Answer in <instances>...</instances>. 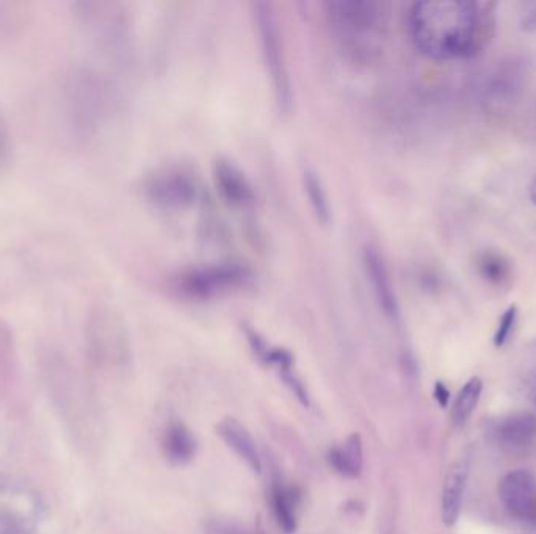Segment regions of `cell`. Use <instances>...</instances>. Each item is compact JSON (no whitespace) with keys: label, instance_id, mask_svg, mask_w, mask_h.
Segmentation results:
<instances>
[{"label":"cell","instance_id":"obj_1","mask_svg":"<svg viewBox=\"0 0 536 534\" xmlns=\"http://www.w3.org/2000/svg\"><path fill=\"white\" fill-rule=\"evenodd\" d=\"M496 27L497 4L491 0H425L410 12L414 45L438 62L480 55L491 45Z\"/></svg>","mask_w":536,"mask_h":534},{"label":"cell","instance_id":"obj_2","mask_svg":"<svg viewBox=\"0 0 536 534\" xmlns=\"http://www.w3.org/2000/svg\"><path fill=\"white\" fill-rule=\"evenodd\" d=\"M328 24L345 51L358 58H372L384 35L381 6L367 0H339L327 4Z\"/></svg>","mask_w":536,"mask_h":534},{"label":"cell","instance_id":"obj_3","mask_svg":"<svg viewBox=\"0 0 536 534\" xmlns=\"http://www.w3.org/2000/svg\"><path fill=\"white\" fill-rule=\"evenodd\" d=\"M254 23L259 35L262 58L266 63L267 74L270 76L271 86L275 90L278 104L282 112H288L292 104L290 77L277 16L271 10V5L264 2L254 4Z\"/></svg>","mask_w":536,"mask_h":534},{"label":"cell","instance_id":"obj_4","mask_svg":"<svg viewBox=\"0 0 536 534\" xmlns=\"http://www.w3.org/2000/svg\"><path fill=\"white\" fill-rule=\"evenodd\" d=\"M503 508L518 522L536 523V479L527 470H514L499 484Z\"/></svg>","mask_w":536,"mask_h":534},{"label":"cell","instance_id":"obj_5","mask_svg":"<svg viewBox=\"0 0 536 534\" xmlns=\"http://www.w3.org/2000/svg\"><path fill=\"white\" fill-rule=\"evenodd\" d=\"M243 281L245 273L238 267H209L182 275L177 281V288L188 297L207 298L238 287Z\"/></svg>","mask_w":536,"mask_h":534},{"label":"cell","instance_id":"obj_6","mask_svg":"<svg viewBox=\"0 0 536 534\" xmlns=\"http://www.w3.org/2000/svg\"><path fill=\"white\" fill-rule=\"evenodd\" d=\"M217 436L225 442L229 448H231L236 455L247 462V466L253 470L254 473H260L262 470V461H260L259 450L256 447L253 436L249 434L248 429L243 427L242 423L238 422V418L234 417H226L223 418L217 428Z\"/></svg>","mask_w":536,"mask_h":534},{"label":"cell","instance_id":"obj_7","mask_svg":"<svg viewBox=\"0 0 536 534\" xmlns=\"http://www.w3.org/2000/svg\"><path fill=\"white\" fill-rule=\"evenodd\" d=\"M364 268H366L367 279L372 286L373 293L379 299L384 314L389 317H397V299H395L394 288L390 282L389 271L384 264L383 256L373 247H366L364 249Z\"/></svg>","mask_w":536,"mask_h":534},{"label":"cell","instance_id":"obj_8","mask_svg":"<svg viewBox=\"0 0 536 534\" xmlns=\"http://www.w3.org/2000/svg\"><path fill=\"white\" fill-rule=\"evenodd\" d=\"M468 477V459H460L455 462L447 472L444 488H442V520L447 527H453L460 518Z\"/></svg>","mask_w":536,"mask_h":534},{"label":"cell","instance_id":"obj_9","mask_svg":"<svg viewBox=\"0 0 536 534\" xmlns=\"http://www.w3.org/2000/svg\"><path fill=\"white\" fill-rule=\"evenodd\" d=\"M162 450L169 466H187L197 455V438L184 423H169L162 438Z\"/></svg>","mask_w":536,"mask_h":534},{"label":"cell","instance_id":"obj_10","mask_svg":"<svg viewBox=\"0 0 536 534\" xmlns=\"http://www.w3.org/2000/svg\"><path fill=\"white\" fill-rule=\"evenodd\" d=\"M328 462L334 472L342 479H356L362 472L364 453H362V438L359 434H351L342 444L334 447L328 453Z\"/></svg>","mask_w":536,"mask_h":534},{"label":"cell","instance_id":"obj_11","mask_svg":"<svg viewBox=\"0 0 536 534\" xmlns=\"http://www.w3.org/2000/svg\"><path fill=\"white\" fill-rule=\"evenodd\" d=\"M271 509L275 514L279 529L286 534L295 533L297 529V505L298 494L292 488L282 484L281 479H275L270 489Z\"/></svg>","mask_w":536,"mask_h":534},{"label":"cell","instance_id":"obj_12","mask_svg":"<svg viewBox=\"0 0 536 534\" xmlns=\"http://www.w3.org/2000/svg\"><path fill=\"white\" fill-rule=\"evenodd\" d=\"M149 192L158 203H176L190 199L193 195V186L190 180L187 179L182 173H164L151 180Z\"/></svg>","mask_w":536,"mask_h":534},{"label":"cell","instance_id":"obj_13","mask_svg":"<svg viewBox=\"0 0 536 534\" xmlns=\"http://www.w3.org/2000/svg\"><path fill=\"white\" fill-rule=\"evenodd\" d=\"M479 273L488 284L494 287H505L511 281V265L503 254L496 251H485L477 259Z\"/></svg>","mask_w":536,"mask_h":534},{"label":"cell","instance_id":"obj_14","mask_svg":"<svg viewBox=\"0 0 536 534\" xmlns=\"http://www.w3.org/2000/svg\"><path fill=\"white\" fill-rule=\"evenodd\" d=\"M481 390H483V383L480 378H470L466 386L460 390L451 411V418L455 425L463 427L464 423L468 422L469 417L472 416V412L477 409Z\"/></svg>","mask_w":536,"mask_h":534},{"label":"cell","instance_id":"obj_15","mask_svg":"<svg viewBox=\"0 0 536 534\" xmlns=\"http://www.w3.org/2000/svg\"><path fill=\"white\" fill-rule=\"evenodd\" d=\"M217 179L220 184L221 192L234 203H247L251 197L247 180L232 165L221 164L217 169Z\"/></svg>","mask_w":536,"mask_h":534},{"label":"cell","instance_id":"obj_16","mask_svg":"<svg viewBox=\"0 0 536 534\" xmlns=\"http://www.w3.org/2000/svg\"><path fill=\"white\" fill-rule=\"evenodd\" d=\"M502 438L508 444L524 445L536 434L535 418L531 416L511 417L503 423Z\"/></svg>","mask_w":536,"mask_h":534},{"label":"cell","instance_id":"obj_17","mask_svg":"<svg viewBox=\"0 0 536 534\" xmlns=\"http://www.w3.org/2000/svg\"><path fill=\"white\" fill-rule=\"evenodd\" d=\"M305 190L309 199L310 206L316 212L317 218L322 219L323 223L329 217V203H328L327 192L323 188L320 177H317L314 171H306L305 173Z\"/></svg>","mask_w":536,"mask_h":534},{"label":"cell","instance_id":"obj_18","mask_svg":"<svg viewBox=\"0 0 536 534\" xmlns=\"http://www.w3.org/2000/svg\"><path fill=\"white\" fill-rule=\"evenodd\" d=\"M518 321V306L511 304L505 312H503L501 320H499V327H497L496 334H494V345L497 348L503 347L508 342V338L514 331Z\"/></svg>","mask_w":536,"mask_h":534},{"label":"cell","instance_id":"obj_19","mask_svg":"<svg viewBox=\"0 0 536 534\" xmlns=\"http://www.w3.org/2000/svg\"><path fill=\"white\" fill-rule=\"evenodd\" d=\"M13 162V145L10 130L0 113V176L6 175Z\"/></svg>","mask_w":536,"mask_h":534},{"label":"cell","instance_id":"obj_20","mask_svg":"<svg viewBox=\"0 0 536 534\" xmlns=\"http://www.w3.org/2000/svg\"><path fill=\"white\" fill-rule=\"evenodd\" d=\"M281 378L284 384L290 388V392L298 398L299 403L303 406H309V395H308V390H306L305 386L299 381L298 378L295 377L290 370L282 371Z\"/></svg>","mask_w":536,"mask_h":534},{"label":"cell","instance_id":"obj_21","mask_svg":"<svg viewBox=\"0 0 536 534\" xmlns=\"http://www.w3.org/2000/svg\"><path fill=\"white\" fill-rule=\"evenodd\" d=\"M521 30L527 34H535L536 32V5L531 6V10L522 15L521 17Z\"/></svg>","mask_w":536,"mask_h":534},{"label":"cell","instance_id":"obj_22","mask_svg":"<svg viewBox=\"0 0 536 534\" xmlns=\"http://www.w3.org/2000/svg\"><path fill=\"white\" fill-rule=\"evenodd\" d=\"M433 395H435V399L438 401V405L440 408H447L449 405V399H450V392H449V388L444 386V384L438 381L435 384V390H433Z\"/></svg>","mask_w":536,"mask_h":534},{"label":"cell","instance_id":"obj_23","mask_svg":"<svg viewBox=\"0 0 536 534\" xmlns=\"http://www.w3.org/2000/svg\"><path fill=\"white\" fill-rule=\"evenodd\" d=\"M215 534H247L242 529L234 527V525H217Z\"/></svg>","mask_w":536,"mask_h":534},{"label":"cell","instance_id":"obj_24","mask_svg":"<svg viewBox=\"0 0 536 534\" xmlns=\"http://www.w3.org/2000/svg\"><path fill=\"white\" fill-rule=\"evenodd\" d=\"M529 196H531V204L536 206V176L535 179L531 180V188H529Z\"/></svg>","mask_w":536,"mask_h":534}]
</instances>
